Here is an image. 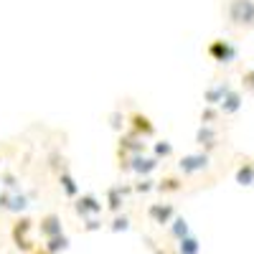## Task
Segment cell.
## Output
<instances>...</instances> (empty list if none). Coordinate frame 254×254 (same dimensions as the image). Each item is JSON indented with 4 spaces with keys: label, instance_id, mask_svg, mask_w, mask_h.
Here are the masks:
<instances>
[{
    "label": "cell",
    "instance_id": "7",
    "mask_svg": "<svg viewBox=\"0 0 254 254\" xmlns=\"http://www.w3.org/2000/svg\"><path fill=\"white\" fill-rule=\"evenodd\" d=\"M74 211H76L84 221H87V219H97V216L102 214V201H99L97 196H92V193L79 196L76 203H74Z\"/></svg>",
    "mask_w": 254,
    "mask_h": 254
},
{
    "label": "cell",
    "instance_id": "29",
    "mask_svg": "<svg viewBox=\"0 0 254 254\" xmlns=\"http://www.w3.org/2000/svg\"><path fill=\"white\" fill-rule=\"evenodd\" d=\"M33 254H46V252H44V249H36V252H33Z\"/></svg>",
    "mask_w": 254,
    "mask_h": 254
},
{
    "label": "cell",
    "instance_id": "6",
    "mask_svg": "<svg viewBox=\"0 0 254 254\" xmlns=\"http://www.w3.org/2000/svg\"><path fill=\"white\" fill-rule=\"evenodd\" d=\"M158 165H160V160H155V158L130 155V158H127V163H125V171H132L137 178H147V176H150Z\"/></svg>",
    "mask_w": 254,
    "mask_h": 254
},
{
    "label": "cell",
    "instance_id": "11",
    "mask_svg": "<svg viewBox=\"0 0 254 254\" xmlns=\"http://www.w3.org/2000/svg\"><path fill=\"white\" fill-rule=\"evenodd\" d=\"M229 92H231V84H229V81H219L216 87H208V89L203 92V102H206V107H219L221 99H224Z\"/></svg>",
    "mask_w": 254,
    "mask_h": 254
},
{
    "label": "cell",
    "instance_id": "17",
    "mask_svg": "<svg viewBox=\"0 0 254 254\" xmlns=\"http://www.w3.org/2000/svg\"><path fill=\"white\" fill-rule=\"evenodd\" d=\"M71 247V239L66 237V234H59V237H54V239H49L44 247H41V249H44L46 254H61V252H66Z\"/></svg>",
    "mask_w": 254,
    "mask_h": 254
},
{
    "label": "cell",
    "instance_id": "18",
    "mask_svg": "<svg viewBox=\"0 0 254 254\" xmlns=\"http://www.w3.org/2000/svg\"><path fill=\"white\" fill-rule=\"evenodd\" d=\"M168 226H171V237H173L176 242H181V239L190 237V226H188V221H186L183 216H176Z\"/></svg>",
    "mask_w": 254,
    "mask_h": 254
},
{
    "label": "cell",
    "instance_id": "20",
    "mask_svg": "<svg viewBox=\"0 0 254 254\" xmlns=\"http://www.w3.org/2000/svg\"><path fill=\"white\" fill-rule=\"evenodd\" d=\"M181 188H183V181L176 176H168L155 183V190H160V193H173V190H181Z\"/></svg>",
    "mask_w": 254,
    "mask_h": 254
},
{
    "label": "cell",
    "instance_id": "8",
    "mask_svg": "<svg viewBox=\"0 0 254 254\" xmlns=\"http://www.w3.org/2000/svg\"><path fill=\"white\" fill-rule=\"evenodd\" d=\"M147 216H150V221L158 224V226H168L176 219V208H173V203H153L147 208Z\"/></svg>",
    "mask_w": 254,
    "mask_h": 254
},
{
    "label": "cell",
    "instance_id": "23",
    "mask_svg": "<svg viewBox=\"0 0 254 254\" xmlns=\"http://www.w3.org/2000/svg\"><path fill=\"white\" fill-rule=\"evenodd\" d=\"M153 158L155 160H160V158H171L173 155V145L168 142V140H160V142H155V147H153Z\"/></svg>",
    "mask_w": 254,
    "mask_h": 254
},
{
    "label": "cell",
    "instance_id": "19",
    "mask_svg": "<svg viewBox=\"0 0 254 254\" xmlns=\"http://www.w3.org/2000/svg\"><path fill=\"white\" fill-rule=\"evenodd\" d=\"M176 254H201V242H198L193 234H190V237H186V239L178 242Z\"/></svg>",
    "mask_w": 254,
    "mask_h": 254
},
{
    "label": "cell",
    "instance_id": "26",
    "mask_svg": "<svg viewBox=\"0 0 254 254\" xmlns=\"http://www.w3.org/2000/svg\"><path fill=\"white\" fill-rule=\"evenodd\" d=\"M219 117V110H214V107H206L203 112H201V125H211Z\"/></svg>",
    "mask_w": 254,
    "mask_h": 254
},
{
    "label": "cell",
    "instance_id": "2",
    "mask_svg": "<svg viewBox=\"0 0 254 254\" xmlns=\"http://www.w3.org/2000/svg\"><path fill=\"white\" fill-rule=\"evenodd\" d=\"M31 229H33V221L28 219V216H20L15 224H13V229H10V237H13V244L20 249V252H26V254H33L36 252V244L28 239V234H31Z\"/></svg>",
    "mask_w": 254,
    "mask_h": 254
},
{
    "label": "cell",
    "instance_id": "15",
    "mask_svg": "<svg viewBox=\"0 0 254 254\" xmlns=\"http://www.w3.org/2000/svg\"><path fill=\"white\" fill-rule=\"evenodd\" d=\"M59 188L64 190V196H66V198H79V183L74 181V176L69 171L59 173Z\"/></svg>",
    "mask_w": 254,
    "mask_h": 254
},
{
    "label": "cell",
    "instance_id": "1",
    "mask_svg": "<svg viewBox=\"0 0 254 254\" xmlns=\"http://www.w3.org/2000/svg\"><path fill=\"white\" fill-rule=\"evenodd\" d=\"M229 23L237 28H254V0H229Z\"/></svg>",
    "mask_w": 254,
    "mask_h": 254
},
{
    "label": "cell",
    "instance_id": "13",
    "mask_svg": "<svg viewBox=\"0 0 254 254\" xmlns=\"http://www.w3.org/2000/svg\"><path fill=\"white\" fill-rule=\"evenodd\" d=\"M120 147L130 155H142L145 153V140L137 137L135 132H127L125 137H120Z\"/></svg>",
    "mask_w": 254,
    "mask_h": 254
},
{
    "label": "cell",
    "instance_id": "28",
    "mask_svg": "<svg viewBox=\"0 0 254 254\" xmlns=\"http://www.w3.org/2000/svg\"><path fill=\"white\" fill-rule=\"evenodd\" d=\"M97 229H102L99 219H87V221H84V231H97Z\"/></svg>",
    "mask_w": 254,
    "mask_h": 254
},
{
    "label": "cell",
    "instance_id": "25",
    "mask_svg": "<svg viewBox=\"0 0 254 254\" xmlns=\"http://www.w3.org/2000/svg\"><path fill=\"white\" fill-rule=\"evenodd\" d=\"M135 190H137V193H150V190H155V181H150V178H140V181L135 183Z\"/></svg>",
    "mask_w": 254,
    "mask_h": 254
},
{
    "label": "cell",
    "instance_id": "5",
    "mask_svg": "<svg viewBox=\"0 0 254 254\" xmlns=\"http://www.w3.org/2000/svg\"><path fill=\"white\" fill-rule=\"evenodd\" d=\"M208 165H211L208 153H190V155H183L178 160V171L183 176H196L201 171H208Z\"/></svg>",
    "mask_w": 254,
    "mask_h": 254
},
{
    "label": "cell",
    "instance_id": "27",
    "mask_svg": "<svg viewBox=\"0 0 254 254\" xmlns=\"http://www.w3.org/2000/svg\"><path fill=\"white\" fill-rule=\"evenodd\" d=\"M242 81H244V87H247V89H252V92H254V69H249V71H244V76H242Z\"/></svg>",
    "mask_w": 254,
    "mask_h": 254
},
{
    "label": "cell",
    "instance_id": "22",
    "mask_svg": "<svg viewBox=\"0 0 254 254\" xmlns=\"http://www.w3.org/2000/svg\"><path fill=\"white\" fill-rule=\"evenodd\" d=\"M0 186H3V190H20V178L15 173H3L0 176Z\"/></svg>",
    "mask_w": 254,
    "mask_h": 254
},
{
    "label": "cell",
    "instance_id": "24",
    "mask_svg": "<svg viewBox=\"0 0 254 254\" xmlns=\"http://www.w3.org/2000/svg\"><path fill=\"white\" fill-rule=\"evenodd\" d=\"M127 229H130V216H125V214L122 216L117 214L112 219V224H110V231H115V234H117V231H127Z\"/></svg>",
    "mask_w": 254,
    "mask_h": 254
},
{
    "label": "cell",
    "instance_id": "9",
    "mask_svg": "<svg viewBox=\"0 0 254 254\" xmlns=\"http://www.w3.org/2000/svg\"><path fill=\"white\" fill-rule=\"evenodd\" d=\"M38 231H41V237H44L46 242L64 234V226H61V216L59 214H46V216H41L38 221Z\"/></svg>",
    "mask_w": 254,
    "mask_h": 254
},
{
    "label": "cell",
    "instance_id": "12",
    "mask_svg": "<svg viewBox=\"0 0 254 254\" xmlns=\"http://www.w3.org/2000/svg\"><path fill=\"white\" fill-rule=\"evenodd\" d=\"M130 193V188L127 186H112L107 190V208L112 211V214H120V208L125 206V196Z\"/></svg>",
    "mask_w": 254,
    "mask_h": 254
},
{
    "label": "cell",
    "instance_id": "3",
    "mask_svg": "<svg viewBox=\"0 0 254 254\" xmlns=\"http://www.w3.org/2000/svg\"><path fill=\"white\" fill-rule=\"evenodd\" d=\"M31 206V196L20 193V190H0V211H8V214H23Z\"/></svg>",
    "mask_w": 254,
    "mask_h": 254
},
{
    "label": "cell",
    "instance_id": "16",
    "mask_svg": "<svg viewBox=\"0 0 254 254\" xmlns=\"http://www.w3.org/2000/svg\"><path fill=\"white\" fill-rule=\"evenodd\" d=\"M216 140H219V137H216V130H214L211 125H201L198 130H196V142H198V145H206V150H214Z\"/></svg>",
    "mask_w": 254,
    "mask_h": 254
},
{
    "label": "cell",
    "instance_id": "30",
    "mask_svg": "<svg viewBox=\"0 0 254 254\" xmlns=\"http://www.w3.org/2000/svg\"><path fill=\"white\" fill-rule=\"evenodd\" d=\"M0 163H3V155H0Z\"/></svg>",
    "mask_w": 254,
    "mask_h": 254
},
{
    "label": "cell",
    "instance_id": "4",
    "mask_svg": "<svg viewBox=\"0 0 254 254\" xmlns=\"http://www.w3.org/2000/svg\"><path fill=\"white\" fill-rule=\"evenodd\" d=\"M206 54L214 59L216 64H231V61H237V56H239L237 46H234V44H229V41H221V38L211 41L208 49H206Z\"/></svg>",
    "mask_w": 254,
    "mask_h": 254
},
{
    "label": "cell",
    "instance_id": "31",
    "mask_svg": "<svg viewBox=\"0 0 254 254\" xmlns=\"http://www.w3.org/2000/svg\"><path fill=\"white\" fill-rule=\"evenodd\" d=\"M173 254H176V252H173Z\"/></svg>",
    "mask_w": 254,
    "mask_h": 254
},
{
    "label": "cell",
    "instance_id": "10",
    "mask_svg": "<svg viewBox=\"0 0 254 254\" xmlns=\"http://www.w3.org/2000/svg\"><path fill=\"white\" fill-rule=\"evenodd\" d=\"M130 132H135L137 137H153L155 135V127H153V122H150V117H145V115H140V112H132L130 117Z\"/></svg>",
    "mask_w": 254,
    "mask_h": 254
},
{
    "label": "cell",
    "instance_id": "21",
    "mask_svg": "<svg viewBox=\"0 0 254 254\" xmlns=\"http://www.w3.org/2000/svg\"><path fill=\"white\" fill-rule=\"evenodd\" d=\"M237 183L239 186H254V163H244L237 171Z\"/></svg>",
    "mask_w": 254,
    "mask_h": 254
},
{
    "label": "cell",
    "instance_id": "14",
    "mask_svg": "<svg viewBox=\"0 0 254 254\" xmlns=\"http://www.w3.org/2000/svg\"><path fill=\"white\" fill-rule=\"evenodd\" d=\"M242 104H244L242 94L231 89V92H229V94L221 99V104H219V112H224V115H237V112L242 110Z\"/></svg>",
    "mask_w": 254,
    "mask_h": 254
}]
</instances>
